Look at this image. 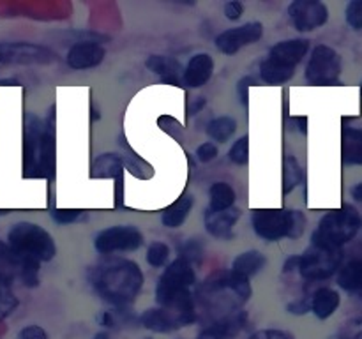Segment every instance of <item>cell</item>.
Here are the masks:
<instances>
[{
	"label": "cell",
	"mask_w": 362,
	"mask_h": 339,
	"mask_svg": "<svg viewBox=\"0 0 362 339\" xmlns=\"http://www.w3.org/2000/svg\"><path fill=\"white\" fill-rule=\"evenodd\" d=\"M92 282L99 295L115 306L133 302L144 286V274L136 263L127 260L105 261L94 268Z\"/></svg>",
	"instance_id": "6da1fadb"
},
{
	"label": "cell",
	"mask_w": 362,
	"mask_h": 339,
	"mask_svg": "<svg viewBox=\"0 0 362 339\" xmlns=\"http://www.w3.org/2000/svg\"><path fill=\"white\" fill-rule=\"evenodd\" d=\"M361 226V218L357 210L350 205L329 212L324 215L313 233V246L325 249H339L343 244L350 242L357 235Z\"/></svg>",
	"instance_id": "7a4b0ae2"
},
{
	"label": "cell",
	"mask_w": 362,
	"mask_h": 339,
	"mask_svg": "<svg viewBox=\"0 0 362 339\" xmlns=\"http://www.w3.org/2000/svg\"><path fill=\"white\" fill-rule=\"evenodd\" d=\"M25 161L28 170H35V175L46 177L53 172L55 165V138L52 126L45 129L42 122L30 117L25 136Z\"/></svg>",
	"instance_id": "3957f363"
},
{
	"label": "cell",
	"mask_w": 362,
	"mask_h": 339,
	"mask_svg": "<svg viewBox=\"0 0 362 339\" xmlns=\"http://www.w3.org/2000/svg\"><path fill=\"white\" fill-rule=\"evenodd\" d=\"M253 228L258 237L265 240H274L288 237L297 239L304 232V215L299 210H278V208H264L257 210L251 218Z\"/></svg>",
	"instance_id": "277c9868"
},
{
	"label": "cell",
	"mask_w": 362,
	"mask_h": 339,
	"mask_svg": "<svg viewBox=\"0 0 362 339\" xmlns=\"http://www.w3.org/2000/svg\"><path fill=\"white\" fill-rule=\"evenodd\" d=\"M9 249L16 256L34 258L37 261H49L57 249L53 239L46 230L32 222H18L9 232Z\"/></svg>",
	"instance_id": "5b68a950"
},
{
	"label": "cell",
	"mask_w": 362,
	"mask_h": 339,
	"mask_svg": "<svg viewBox=\"0 0 362 339\" xmlns=\"http://www.w3.org/2000/svg\"><path fill=\"white\" fill-rule=\"evenodd\" d=\"M341 249H325L311 246L299 260V270L308 281H322L338 270L341 263Z\"/></svg>",
	"instance_id": "8992f818"
},
{
	"label": "cell",
	"mask_w": 362,
	"mask_h": 339,
	"mask_svg": "<svg viewBox=\"0 0 362 339\" xmlns=\"http://www.w3.org/2000/svg\"><path fill=\"white\" fill-rule=\"evenodd\" d=\"M341 60L329 46H317L306 66V80L311 85H339Z\"/></svg>",
	"instance_id": "52a82bcc"
},
{
	"label": "cell",
	"mask_w": 362,
	"mask_h": 339,
	"mask_svg": "<svg viewBox=\"0 0 362 339\" xmlns=\"http://www.w3.org/2000/svg\"><path fill=\"white\" fill-rule=\"evenodd\" d=\"M194 282V272L193 267L189 265V261H186L184 258H179L173 263H170V267L166 268L165 274L159 279L158 290H156V297H158V302L161 306H165L168 300H172L173 297L180 295L182 292H187L191 285Z\"/></svg>",
	"instance_id": "ba28073f"
},
{
	"label": "cell",
	"mask_w": 362,
	"mask_h": 339,
	"mask_svg": "<svg viewBox=\"0 0 362 339\" xmlns=\"http://www.w3.org/2000/svg\"><path fill=\"white\" fill-rule=\"evenodd\" d=\"M144 244V237L134 226H112L95 237V249L103 254L115 251H133Z\"/></svg>",
	"instance_id": "9c48e42d"
},
{
	"label": "cell",
	"mask_w": 362,
	"mask_h": 339,
	"mask_svg": "<svg viewBox=\"0 0 362 339\" xmlns=\"http://www.w3.org/2000/svg\"><path fill=\"white\" fill-rule=\"evenodd\" d=\"M290 20L299 32H311L329 20V9L318 0H296L288 7Z\"/></svg>",
	"instance_id": "30bf717a"
},
{
	"label": "cell",
	"mask_w": 362,
	"mask_h": 339,
	"mask_svg": "<svg viewBox=\"0 0 362 339\" xmlns=\"http://www.w3.org/2000/svg\"><path fill=\"white\" fill-rule=\"evenodd\" d=\"M55 59L52 52L27 42H0V66L4 64H46Z\"/></svg>",
	"instance_id": "8fae6325"
},
{
	"label": "cell",
	"mask_w": 362,
	"mask_h": 339,
	"mask_svg": "<svg viewBox=\"0 0 362 339\" xmlns=\"http://www.w3.org/2000/svg\"><path fill=\"white\" fill-rule=\"evenodd\" d=\"M262 32H264L262 23L251 21V23L243 25V27L230 28V30H225L223 34H219L218 39H216V46L225 55H233V53H237L244 46L251 44V42H257L262 37Z\"/></svg>",
	"instance_id": "7c38bea8"
},
{
	"label": "cell",
	"mask_w": 362,
	"mask_h": 339,
	"mask_svg": "<svg viewBox=\"0 0 362 339\" xmlns=\"http://www.w3.org/2000/svg\"><path fill=\"white\" fill-rule=\"evenodd\" d=\"M308 49H310V41L308 39H288V41H281L276 46H272L269 59L274 60L279 66L286 67V69H296L297 64L306 56Z\"/></svg>",
	"instance_id": "4fadbf2b"
},
{
	"label": "cell",
	"mask_w": 362,
	"mask_h": 339,
	"mask_svg": "<svg viewBox=\"0 0 362 339\" xmlns=\"http://www.w3.org/2000/svg\"><path fill=\"white\" fill-rule=\"evenodd\" d=\"M105 59V48L98 42H76L67 53V64L73 69H90Z\"/></svg>",
	"instance_id": "5bb4252c"
},
{
	"label": "cell",
	"mask_w": 362,
	"mask_h": 339,
	"mask_svg": "<svg viewBox=\"0 0 362 339\" xmlns=\"http://www.w3.org/2000/svg\"><path fill=\"white\" fill-rule=\"evenodd\" d=\"M240 208L232 207L226 210H211L207 208L205 214V226L211 235L218 237V239H232V228L240 218Z\"/></svg>",
	"instance_id": "9a60e30c"
},
{
	"label": "cell",
	"mask_w": 362,
	"mask_h": 339,
	"mask_svg": "<svg viewBox=\"0 0 362 339\" xmlns=\"http://www.w3.org/2000/svg\"><path fill=\"white\" fill-rule=\"evenodd\" d=\"M212 71H214L212 56L207 55V53H198V55L191 56V60L187 62L182 80L187 87L198 88L211 80Z\"/></svg>",
	"instance_id": "2e32d148"
},
{
	"label": "cell",
	"mask_w": 362,
	"mask_h": 339,
	"mask_svg": "<svg viewBox=\"0 0 362 339\" xmlns=\"http://www.w3.org/2000/svg\"><path fill=\"white\" fill-rule=\"evenodd\" d=\"M147 67L152 73L159 74L165 83L170 85H180V76H184L182 66L173 56H163V55H152L147 59Z\"/></svg>",
	"instance_id": "e0dca14e"
},
{
	"label": "cell",
	"mask_w": 362,
	"mask_h": 339,
	"mask_svg": "<svg viewBox=\"0 0 362 339\" xmlns=\"http://www.w3.org/2000/svg\"><path fill=\"white\" fill-rule=\"evenodd\" d=\"M244 321H246V314L244 313L230 314L225 320L218 321L211 328L202 332L198 339H232L244 327Z\"/></svg>",
	"instance_id": "ac0fdd59"
},
{
	"label": "cell",
	"mask_w": 362,
	"mask_h": 339,
	"mask_svg": "<svg viewBox=\"0 0 362 339\" xmlns=\"http://www.w3.org/2000/svg\"><path fill=\"white\" fill-rule=\"evenodd\" d=\"M339 307V293L331 288H320L313 295L311 300V311L317 314L320 320H325Z\"/></svg>",
	"instance_id": "d6986e66"
},
{
	"label": "cell",
	"mask_w": 362,
	"mask_h": 339,
	"mask_svg": "<svg viewBox=\"0 0 362 339\" xmlns=\"http://www.w3.org/2000/svg\"><path fill=\"white\" fill-rule=\"evenodd\" d=\"M343 161L346 165H362V129L346 127L343 131Z\"/></svg>",
	"instance_id": "ffe728a7"
},
{
	"label": "cell",
	"mask_w": 362,
	"mask_h": 339,
	"mask_svg": "<svg viewBox=\"0 0 362 339\" xmlns=\"http://www.w3.org/2000/svg\"><path fill=\"white\" fill-rule=\"evenodd\" d=\"M191 207H193V198L184 194L179 200L173 201L165 212H163V225L168 226V228H177V226L182 225L186 221V218L189 215Z\"/></svg>",
	"instance_id": "44dd1931"
},
{
	"label": "cell",
	"mask_w": 362,
	"mask_h": 339,
	"mask_svg": "<svg viewBox=\"0 0 362 339\" xmlns=\"http://www.w3.org/2000/svg\"><path fill=\"white\" fill-rule=\"evenodd\" d=\"M265 261L267 260H265V256L262 253H258V251H247V253L239 254V256L235 258L232 268L235 274L250 278V275L257 274V272H260L262 268H264Z\"/></svg>",
	"instance_id": "7402d4cb"
},
{
	"label": "cell",
	"mask_w": 362,
	"mask_h": 339,
	"mask_svg": "<svg viewBox=\"0 0 362 339\" xmlns=\"http://www.w3.org/2000/svg\"><path fill=\"white\" fill-rule=\"evenodd\" d=\"M338 285L346 292L362 290V260H354L339 270Z\"/></svg>",
	"instance_id": "603a6c76"
},
{
	"label": "cell",
	"mask_w": 362,
	"mask_h": 339,
	"mask_svg": "<svg viewBox=\"0 0 362 339\" xmlns=\"http://www.w3.org/2000/svg\"><path fill=\"white\" fill-rule=\"evenodd\" d=\"M260 76L265 83L279 85V83H285V81H288L290 78L293 76V71L279 66V64H276L274 60H271L267 56V59H265L260 66Z\"/></svg>",
	"instance_id": "cb8c5ba5"
},
{
	"label": "cell",
	"mask_w": 362,
	"mask_h": 339,
	"mask_svg": "<svg viewBox=\"0 0 362 339\" xmlns=\"http://www.w3.org/2000/svg\"><path fill=\"white\" fill-rule=\"evenodd\" d=\"M233 201H235V193H233V189L228 184L216 182L211 187V205H209L211 210H226V208H232Z\"/></svg>",
	"instance_id": "d4e9b609"
},
{
	"label": "cell",
	"mask_w": 362,
	"mask_h": 339,
	"mask_svg": "<svg viewBox=\"0 0 362 339\" xmlns=\"http://www.w3.org/2000/svg\"><path fill=\"white\" fill-rule=\"evenodd\" d=\"M141 323L148 328V331L154 332H170L173 331L175 323L172 321V318L168 316L165 309H148L141 314Z\"/></svg>",
	"instance_id": "484cf974"
},
{
	"label": "cell",
	"mask_w": 362,
	"mask_h": 339,
	"mask_svg": "<svg viewBox=\"0 0 362 339\" xmlns=\"http://www.w3.org/2000/svg\"><path fill=\"white\" fill-rule=\"evenodd\" d=\"M237 129V122L232 117H219L214 119L207 127V134L216 141H226Z\"/></svg>",
	"instance_id": "4316f807"
},
{
	"label": "cell",
	"mask_w": 362,
	"mask_h": 339,
	"mask_svg": "<svg viewBox=\"0 0 362 339\" xmlns=\"http://www.w3.org/2000/svg\"><path fill=\"white\" fill-rule=\"evenodd\" d=\"M18 306V300L14 297L13 290H11L9 279L6 275L0 274V320L6 318L7 314H11L14 311V307Z\"/></svg>",
	"instance_id": "83f0119b"
},
{
	"label": "cell",
	"mask_w": 362,
	"mask_h": 339,
	"mask_svg": "<svg viewBox=\"0 0 362 339\" xmlns=\"http://www.w3.org/2000/svg\"><path fill=\"white\" fill-rule=\"evenodd\" d=\"M303 179V170H300L299 162L296 157L288 155L285 159V172H283V180H285V193H290L297 184Z\"/></svg>",
	"instance_id": "f1b7e54d"
},
{
	"label": "cell",
	"mask_w": 362,
	"mask_h": 339,
	"mask_svg": "<svg viewBox=\"0 0 362 339\" xmlns=\"http://www.w3.org/2000/svg\"><path fill=\"white\" fill-rule=\"evenodd\" d=\"M95 170H98L99 177H119L122 175V165L115 155H103L95 161Z\"/></svg>",
	"instance_id": "f546056e"
},
{
	"label": "cell",
	"mask_w": 362,
	"mask_h": 339,
	"mask_svg": "<svg viewBox=\"0 0 362 339\" xmlns=\"http://www.w3.org/2000/svg\"><path fill=\"white\" fill-rule=\"evenodd\" d=\"M170 249L166 244L163 242H154L147 251V261L151 267H163L168 260Z\"/></svg>",
	"instance_id": "4dcf8cb0"
},
{
	"label": "cell",
	"mask_w": 362,
	"mask_h": 339,
	"mask_svg": "<svg viewBox=\"0 0 362 339\" xmlns=\"http://www.w3.org/2000/svg\"><path fill=\"white\" fill-rule=\"evenodd\" d=\"M230 159L235 165H246L250 161V138L243 136L233 143V147L230 148Z\"/></svg>",
	"instance_id": "1f68e13d"
},
{
	"label": "cell",
	"mask_w": 362,
	"mask_h": 339,
	"mask_svg": "<svg viewBox=\"0 0 362 339\" xmlns=\"http://www.w3.org/2000/svg\"><path fill=\"white\" fill-rule=\"evenodd\" d=\"M346 23L350 25L356 30H361L362 28V0H354L346 6Z\"/></svg>",
	"instance_id": "d6a6232c"
},
{
	"label": "cell",
	"mask_w": 362,
	"mask_h": 339,
	"mask_svg": "<svg viewBox=\"0 0 362 339\" xmlns=\"http://www.w3.org/2000/svg\"><path fill=\"white\" fill-rule=\"evenodd\" d=\"M218 155V148H216L214 143L207 141V143H202L197 150V157L200 159L202 162H209Z\"/></svg>",
	"instance_id": "836d02e7"
},
{
	"label": "cell",
	"mask_w": 362,
	"mask_h": 339,
	"mask_svg": "<svg viewBox=\"0 0 362 339\" xmlns=\"http://www.w3.org/2000/svg\"><path fill=\"white\" fill-rule=\"evenodd\" d=\"M52 215L57 222H60V225H69V222H73L74 219L80 215V210H74V208H64V210H53Z\"/></svg>",
	"instance_id": "e575fe53"
},
{
	"label": "cell",
	"mask_w": 362,
	"mask_h": 339,
	"mask_svg": "<svg viewBox=\"0 0 362 339\" xmlns=\"http://www.w3.org/2000/svg\"><path fill=\"white\" fill-rule=\"evenodd\" d=\"M18 339H48L46 332L42 331L37 325H30V327H25L23 331L20 332Z\"/></svg>",
	"instance_id": "d590c367"
},
{
	"label": "cell",
	"mask_w": 362,
	"mask_h": 339,
	"mask_svg": "<svg viewBox=\"0 0 362 339\" xmlns=\"http://www.w3.org/2000/svg\"><path fill=\"white\" fill-rule=\"evenodd\" d=\"M251 85H255V80L253 78H243V80L239 81V85H237V92H239V99L240 102H243L244 106H247V99H250V94H247V90H250Z\"/></svg>",
	"instance_id": "8d00e7d4"
},
{
	"label": "cell",
	"mask_w": 362,
	"mask_h": 339,
	"mask_svg": "<svg viewBox=\"0 0 362 339\" xmlns=\"http://www.w3.org/2000/svg\"><path fill=\"white\" fill-rule=\"evenodd\" d=\"M244 13V6L240 2H237V0H232V2H228L225 6V14L228 20H239L240 16H243Z\"/></svg>",
	"instance_id": "74e56055"
},
{
	"label": "cell",
	"mask_w": 362,
	"mask_h": 339,
	"mask_svg": "<svg viewBox=\"0 0 362 339\" xmlns=\"http://www.w3.org/2000/svg\"><path fill=\"white\" fill-rule=\"evenodd\" d=\"M182 253H184L182 258H184V260H186V261L197 260V258H200V254H202V247L198 246L197 242H189L186 247H184Z\"/></svg>",
	"instance_id": "f35d334b"
},
{
	"label": "cell",
	"mask_w": 362,
	"mask_h": 339,
	"mask_svg": "<svg viewBox=\"0 0 362 339\" xmlns=\"http://www.w3.org/2000/svg\"><path fill=\"white\" fill-rule=\"evenodd\" d=\"M251 339H292L286 332L281 331H262L257 335H253Z\"/></svg>",
	"instance_id": "ab89813d"
},
{
	"label": "cell",
	"mask_w": 362,
	"mask_h": 339,
	"mask_svg": "<svg viewBox=\"0 0 362 339\" xmlns=\"http://www.w3.org/2000/svg\"><path fill=\"white\" fill-rule=\"evenodd\" d=\"M4 260L9 261L11 265H14V256H13V253H11V249H7L4 244H0V263H2Z\"/></svg>",
	"instance_id": "60d3db41"
},
{
	"label": "cell",
	"mask_w": 362,
	"mask_h": 339,
	"mask_svg": "<svg viewBox=\"0 0 362 339\" xmlns=\"http://www.w3.org/2000/svg\"><path fill=\"white\" fill-rule=\"evenodd\" d=\"M352 196L356 198L357 201H362V182L357 184V186L354 187V189H352Z\"/></svg>",
	"instance_id": "b9f144b4"
},
{
	"label": "cell",
	"mask_w": 362,
	"mask_h": 339,
	"mask_svg": "<svg viewBox=\"0 0 362 339\" xmlns=\"http://www.w3.org/2000/svg\"><path fill=\"white\" fill-rule=\"evenodd\" d=\"M103 325H105V327H112V325H113L112 314H110V313L103 314Z\"/></svg>",
	"instance_id": "7bdbcfd3"
},
{
	"label": "cell",
	"mask_w": 362,
	"mask_h": 339,
	"mask_svg": "<svg viewBox=\"0 0 362 339\" xmlns=\"http://www.w3.org/2000/svg\"><path fill=\"white\" fill-rule=\"evenodd\" d=\"M95 339H110L108 334H98L95 335Z\"/></svg>",
	"instance_id": "ee69618b"
},
{
	"label": "cell",
	"mask_w": 362,
	"mask_h": 339,
	"mask_svg": "<svg viewBox=\"0 0 362 339\" xmlns=\"http://www.w3.org/2000/svg\"><path fill=\"white\" fill-rule=\"evenodd\" d=\"M357 339H362V332H361V334H359V335H357Z\"/></svg>",
	"instance_id": "f6af8a7d"
},
{
	"label": "cell",
	"mask_w": 362,
	"mask_h": 339,
	"mask_svg": "<svg viewBox=\"0 0 362 339\" xmlns=\"http://www.w3.org/2000/svg\"><path fill=\"white\" fill-rule=\"evenodd\" d=\"M4 212H6V210H0V214H4Z\"/></svg>",
	"instance_id": "bcb514c9"
},
{
	"label": "cell",
	"mask_w": 362,
	"mask_h": 339,
	"mask_svg": "<svg viewBox=\"0 0 362 339\" xmlns=\"http://www.w3.org/2000/svg\"><path fill=\"white\" fill-rule=\"evenodd\" d=\"M361 94H362V85H361Z\"/></svg>",
	"instance_id": "7dc6e473"
}]
</instances>
